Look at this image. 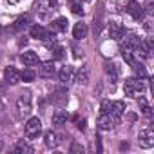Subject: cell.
<instances>
[{
  "instance_id": "cell-26",
  "label": "cell",
  "mask_w": 154,
  "mask_h": 154,
  "mask_svg": "<svg viewBox=\"0 0 154 154\" xmlns=\"http://www.w3.org/2000/svg\"><path fill=\"white\" fill-rule=\"evenodd\" d=\"M53 102H56V103H65V102H67V93H65L63 89H58V91L53 94Z\"/></svg>"
},
{
  "instance_id": "cell-14",
  "label": "cell",
  "mask_w": 154,
  "mask_h": 154,
  "mask_svg": "<svg viewBox=\"0 0 154 154\" xmlns=\"http://www.w3.org/2000/svg\"><path fill=\"white\" fill-rule=\"evenodd\" d=\"M65 122H67V114L63 111H56L53 114V118H51V123L54 127H62V125H65Z\"/></svg>"
},
{
  "instance_id": "cell-35",
  "label": "cell",
  "mask_w": 154,
  "mask_h": 154,
  "mask_svg": "<svg viewBox=\"0 0 154 154\" xmlns=\"http://www.w3.org/2000/svg\"><path fill=\"white\" fill-rule=\"evenodd\" d=\"M9 2H11V4H17V2H20V0H9Z\"/></svg>"
},
{
  "instance_id": "cell-30",
  "label": "cell",
  "mask_w": 154,
  "mask_h": 154,
  "mask_svg": "<svg viewBox=\"0 0 154 154\" xmlns=\"http://www.w3.org/2000/svg\"><path fill=\"white\" fill-rule=\"evenodd\" d=\"M134 71H136V74H138V76H141V78H145V76H147V72H145L143 65H140V63H134Z\"/></svg>"
},
{
  "instance_id": "cell-1",
  "label": "cell",
  "mask_w": 154,
  "mask_h": 154,
  "mask_svg": "<svg viewBox=\"0 0 154 154\" xmlns=\"http://www.w3.org/2000/svg\"><path fill=\"white\" fill-rule=\"evenodd\" d=\"M143 89H145V85H143V82H141V80H136V78H129V80H125L123 91H125V94H127V96L136 98V96H140V94L143 93Z\"/></svg>"
},
{
  "instance_id": "cell-18",
  "label": "cell",
  "mask_w": 154,
  "mask_h": 154,
  "mask_svg": "<svg viewBox=\"0 0 154 154\" xmlns=\"http://www.w3.org/2000/svg\"><path fill=\"white\" fill-rule=\"evenodd\" d=\"M76 82L78 84H87L89 82V67L84 65L78 72H76Z\"/></svg>"
},
{
  "instance_id": "cell-32",
  "label": "cell",
  "mask_w": 154,
  "mask_h": 154,
  "mask_svg": "<svg viewBox=\"0 0 154 154\" xmlns=\"http://www.w3.org/2000/svg\"><path fill=\"white\" fill-rule=\"evenodd\" d=\"M109 109H111V102L105 100V102L102 103V112H109Z\"/></svg>"
},
{
  "instance_id": "cell-29",
  "label": "cell",
  "mask_w": 154,
  "mask_h": 154,
  "mask_svg": "<svg viewBox=\"0 0 154 154\" xmlns=\"http://www.w3.org/2000/svg\"><path fill=\"white\" fill-rule=\"evenodd\" d=\"M107 74L112 76V82H116L118 72H116V65H114V63H107Z\"/></svg>"
},
{
  "instance_id": "cell-9",
  "label": "cell",
  "mask_w": 154,
  "mask_h": 154,
  "mask_svg": "<svg viewBox=\"0 0 154 154\" xmlns=\"http://www.w3.org/2000/svg\"><path fill=\"white\" fill-rule=\"evenodd\" d=\"M134 51L140 56H143V58H150V54H152V42L150 40L149 42H138L134 45Z\"/></svg>"
},
{
  "instance_id": "cell-12",
  "label": "cell",
  "mask_w": 154,
  "mask_h": 154,
  "mask_svg": "<svg viewBox=\"0 0 154 154\" xmlns=\"http://www.w3.org/2000/svg\"><path fill=\"white\" fill-rule=\"evenodd\" d=\"M87 33H89V29H87V24H84V22L74 24V27H72V36H74L76 40H82V38H85V36H87Z\"/></svg>"
},
{
  "instance_id": "cell-10",
  "label": "cell",
  "mask_w": 154,
  "mask_h": 154,
  "mask_svg": "<svg viewBox=\"0 0 154 154\" xmlns=\"http://www.w3.org/2000/svg\"><path fill=\"white\" fill-rule=\"evenodd\" d=\"M109 35H111V38H114V40H122L123 35H125V27H123L122 24H118V22H111V24H109Z\"/></svg>"
},
{
  "instance_id": "cell-15",
  "label": "cell",
  "mask_w": 154,
  "mask_h": 154,
  "mask_svg": "<svg viewBox=\"0 0 154 154\" xmlns=\"http://www.w3.org/2000/svg\"><path fill=\"white\" fill-rule=\"evenodd\" d=\"M29 24H31L29 15H24V17H20V18L15 22L13 29H15V31H24V29H27V27H29Z\"/></svg>"
},
{
  "instance_id": "cell-13",
  "label": "cell",
  "mask_w": 154,
  "mask_h": 154,
  "mask_svg": "<svg viewBox=\"0 0 154 154\" xmlns=\"http://www.w3.org/2000/svg\"><path fill=\"white\" fill-rule=\"evenodd\" d=\"M58 78H60V82H62V84H69V82L72 80V69H71L69 65L62 67V69H60V72H58Z\"/></svg>"
},
{
  "instance_id": "cell-16",
  "label": "cell",
  "mask_w": 154,
  "mask_h": 154,
  "mask_svg": "<svg viewBox=\"0 0 154 154\" xmlns=\"http://www.w3.org/2000/svg\"><path fill=\"white\" fill-rule=\"evenodd\" d=\"M109 112L120 118V116L125 112V103H123V102H111V109H109Z\"/></svg>"
},
{
  "instance_id": "cell-17",
  "label": "cell",
  "mask_w": 154,
  "mask_h": 154,
  "mask_svg": "<svg viewBox=\"0 0 154 154\" xmlns=\"http://www.w3.org/2000/svg\"><path fill=\"white\" fill-rule=\"evenodd\" d=\"M15 152H18V154H31V152H33V147H31L27 141L20 140V141L15 145Z\"/></svg>"
},
{
  "instance_id": "cell-31",
  "label": "cell",
  "mask_w": 154,
  "mask_h": 154,
  "mask_svg": "<svg viewBox=\"0 0 154 154\" xmlns=\"http://www.w3.org/2000/svg\"><path fill=\"white\" fill-rule=\"evenodd\" d=\"M71 152H84V147L78 145V143H72L71 145Z\"/></svg>"
},
{
  "instance_id": "cell-25",
  "label": "cell",
  "mask_w": 154,
  "mask_h": 154,
  "mask_svg": "<svg viewBox=\"0 0 154 154\" xmlns=\"http://www.w3.org/2000/svg\"><path fill=\"white\" fill-rule=\"evenodd\" d=\"M69 6H71V11L74 15H82L84 9H82V0H69Z\"/></svg>"
},
{
  "instance_id": "cell-7",
  "label": "cell",
  "mask_w": 154,
  "mask_h": 154,
  "mask_svg": "<svg viewBox=\"0 0 154 154\" xmlns=\"http://www.w3.org/2000/svg\"><path fill=\"white\" fill-rule=\"evenodd\" d=\"M138 140H140V145L141 147H152L154 145V132H152V129H143V131H140V136H138Z\"/></svg>"
},
{
  "instance_id": "cell-28",
  "label": "cell",
  "mask_w": 154,
  "mask_h": 154,
  "mask_svg": "<svg viewBox=\"0 0 154 154\" xmlns=\"http://www.w3.org/2000/svg\"><path fill=\"white\" fill-rule=\"evenodd\" d=\"M49 49H51V54H53V58H56V60H58V58H62V56H63V47H60V45L53 44Z\"/></svg>"
},
{
  "instance_id": "cell-19",
  "label": "cell",
  "mask_w": 154,
  "mask_h": 154,
  "mask_svg": "<svg viewBox=\"0 0 154 154\" xmlns=\"http://www.w3.org/2000/svg\"><path fill=\"white\" fill-rule=\"evenodd\" d=\"M65 29H67V20H65V18H56V20L53 22L51 31H54V33H63Z\"/></svg>"
},
{
  "instance_id": "cell-4",
  "label": "cell",
  "mask_w": 154,
  "mask_h": 154,
  "mask_svg": "<svg viewBox=\"0 0 154 154\" xmlns=\"http://www.w3.org/2000/svg\"><path fill=\"white\" fill-rule=\"evenodd\" d=\"M40 132H42V122H40V118H36V116L29 118L27 123H26V136L29 140H35V138L40 136Z\"/></svg>"
},
{
  "instance_id": "cell-33",
  "label": "cell",
  "mask_w": 154,
  "mask_h": 154,
  "mask_svg": "<svg viewBox=\"0 0 154 154\" xmlns=\"http://www.w3.org/2000/svg\"><path fill=\"white\" fill-rule=\"evenodd\" d=\"M76 127H78L80 131H84V129H85V120H82V122H78V125H76Z\"/></svg>"
},
{
  "instance_id": "cell-21",
  "label": "cell",
  "mask_w": 154,
  "mask_h": 154,
  "mask_svg": "<svg viewBox=\"0 0 154 154\" xmlns=\"http://www.w3.org/2000/svg\"><path fill=\"white\" fill-rule=\"evenodd\" d=\"M53 8H56V0H38V9L42 13L51 11Z\"/></svg>"
},
{
  "instance_id": "cell-3",
  "label": "cell",
  "mask_w": 154,
  "mask_h": 154,
  "mask_svg": "<svg viewBox=\"0 0 154 154\" xmlns=\"http://www.w3.org/2000/svg\"><path fill=\"white\" fill-rule=\"evenodd\" d=\"M118 122H120L118 116H114L111 112H102L100 118H98V127L102 131H111V129H114L118 125Z\"/></svg>"
},
{
  "instance_id": "cell-6",
  "label": "cell",
  "mask_w": 154,
  "mask_h": 154,
  "mask_svg": "<svg viewBox=\"0 0 154 154\" xmlns=\"http://www.w3.org/2000/svg\"><path fill=\"white\" fill-rule=\"evenodd\" d=\"M54 72H56V69H54V63L53 62H42L40 67H38V76H40V78L49 80V78H53V76H54Z\"/></svg>"
},
{
  "instance_id": "cell-34",
  "label": "cell",
  "mask_w": 154,
  "mask_h": 154,
  "mask_svg": "<svg viewBox=\"0 0 154 154\" xmlns=\"http://www.w3.org/2000/svg\"><path fill=\"white\" fill-rule=\"evenodd\" d=\"M96 149H98V150L102 149V147H100V138H98V136H96Z\"/></svg>"
},
{
  "instance_id": "cell-24",
  "label": "cell",
  "mask_w": 154,
  "mask_h": 154,
  "mask_svg": "<svg viewBox=\"0 0 154 154\" xmlns=\"http://www.w3.org/2000/svg\"><path fill=\"white\" fill-rule=\"evenodd\" d=\"M123 36H125V35H123ZM138 42H140L138 36L132 35V33H129V35L125 36V40H123V47H131V49H134V45H136Z\"/></svg>"
},
{
  "instance_id": "cell-11",
  "label": "cell",
  "mask_w": 154,
  "mask_h": 154,
  "mask_svg": "<svg viewBox=\"0 0 154 154\" xmlns=\"http://www.w3.org/2000/svg\"><path fill=\"white\" fill-rule=\"evenodd\" d=\"M20 60H22V63H24V65H27V67H33V65L40 63V60H38V54H36L35 51H26V53H22Z\"/></svg>"
},
{
  "instance_id": "cell-36",
  "label": "cell",
  "mask_w": 154,
  "mask_h": 154,
  "mask_svg": "<svg viewBox=\"0 0 154 154\" xmlns=\"http://www.w3.org/2000/svg\"><path fill=\"white\" fill-rule=\"evenodd\" d=\"M0 150H2V141H0Z\"/></svg>"
},
{
  "instance_id": "cell-23",
  "label": "cell",
  "mask_w": 154,
  "mask_h": 154,
  "mask_svg": "<svg viewBox=\"0 0 154 154\" xmlns=\"http://www.w3.org/2000/svg\"><path fill=\"white\" fill-rule=\"evenodd\" d=\"M45 145H47V147H56V145H58V136H56V132H53V131H47V132H45Z\"/></svg>"
},
{
  "instance_id": "cell-5",
  "label": "cell",
  "mask_w": 154,
  "mask_h": 154,
  "mask_svg": "<svg viewBox=\"0 0 154 154\" xmlns=\"http://www.w3.org/2000/svg\"><path fill=\"white\" fill-rule=\"evenodd\" d=\"M4 82L9 84V85H17V84L22 82V76H20V72L15 67H6V71H4Z\"/></svg>"
},
{
  "instance_id": "cell-8",
  "label": "cell",
  "mask_w": 154,
  "mask_h": 154,
  "mask_svg": "<svg viewBox=\"0 0 154 154\" xmlns=\"http://www.w3.org/2000/svg\"><path fill=\"white\" fill-rule=\"evenodd\" d=\"M127 13H129L134 20H141V18H143V8L136 2V0H129V4H127Z\"/></svg>"
},
{
  "instance_id": "cell-20",
  "label": "cell",
  "mask_w": 154,
  "mask_h": 154,
  "mask_svg": "<svg viewBox=\"0 0 154 154\" xmlns=\"http://www.w3.org/2000/svg\"><path fill=\"white\" fill-rule=\"evenodd\" d=\"M45 33H47V29L42 27V26H38V24L31 27V38H40V40H44V38H45Z\"/></svg>"
},
{
  "instance_id": "cell-2",
  "label": "cell",
  "mask_w": 154,
  "mask_h": 154,
  "mask_svg": "<svg viewBox=\"0 0 154 154\" xmlns=\"http://www.w3.org/2000/svg\"><path fill=\"white\" fill-rule=\"evenodd\" d=\"M17 111H18V116H27L31 112V93L29 91H24L18 100H17Z\"/></svg>"
},
{
  "instance_id": "cell-22",
  "label": "cell",
  "mask_w": 154,
  "mask_h": 154,
  "mask_svg": "<svg viewBox=\"0 0 154 154\" xmlns=\"http://www.w3.org/2000/svg\"><path fill=\"white\" fill-rule=\"evenodd\" d=\"M122 56H123V60H125L129 65H134V63H136V62H134V53H132L131 47H122Z\"/></svg>"
},
{
  "instance_id": "cell-27",
  "label": "cell",
  "mask_w": 154,
  "mask_h": 154,
  "mask_svg": "<svg viewBox=\"0 0 154 154\" xmlns=\"http://www.w3.org/2000/svg\"><path fill=\"white\" fill-rule=\"evenodd\" d=\"M20 76H22V80H24V82H33L36 74H35V71H33V69H26V71H22V72H20Z\"/></svg>"
}]
</instances>
